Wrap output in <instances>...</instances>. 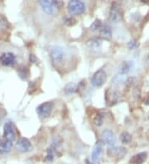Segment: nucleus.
<instances>
[{
  "mask_svg": "<svg viewBox=\"0 0 149 164\" xmlns=\"http://www.w3.org/2000/svg\"><path fill=\"white\" fill-rule=\"evenodd\" d=\"M52 2H53L54 7L58 8V9H61L63 7V4H64L63 0H52Z\"/></svg>",
  "mask_w": 149,
  "mask_h": 164,
  "instance_id": "26",
  "label": "nucleus"
},
{
  "mask_svg": "<svg viewBox=\"0 0 149 164\" xmlns=\"http://www.w3.org/2000/svg\"><path fill=\"white\" fill-rule=\"evenodd\" d=\"M128 47L129 49H134V48L137 47H138V42H137V41L135 40H132L130 41L128 44Z\"/></svg>",
  "mask_w": 149,
  "mask_h": 164,
  "instance_id": "27",
  "label": "nucleus"
},
{
  "mask_svg": "<svg viewBox=\"0 0 149 164\" xmlns=\"http://www.w3.org/2000/svg\"><path fill=\"white\" fill-rule=\"evenodd\" d=\"M99 34L100 37L104 39L109 40L112 37V31L109 25H104L101 27V28L99 29Z\"/></svg>",
  "mask_w": 149,
  "mask_h": 164,
  "instance_id": "15",
  "label": "nucleus"
},
{
  "mask_svg": "<svg viewBox=\"0 0 149 164\" xmlns=\"http://www.w3.org/2000/svg\"><path fill=\"white\" fill-rule=\"evenodd\" d=\"M101 27H102L101 21H100L99 19H96V20H95V21L90 25V29L91 31L95 32V31H98V30H99V29L101 28Z\"/></svg>",
  "mask_w": 149,
  "mask_h": 164,
  "instance_id": "22",
  "label": "nucleus"
},
{
  "mask_svg": "<svg viewBox=\"0 0 149 164\" xmlns=\"http://www.w3.org/2000/svg\"><path fill=\"white\" fill-rule=\"evenodd\" d=\"M130 70V63L128 62H123L121 66L118 68V74H121V75H127L128 72Z\"/></svg>",
  "mask_w": 149,
  "mask_h": 164,
  "instance_id": "19",
  "label": "nucleus"
},
{
  "mask_svg": "<svg viewBox=\"0 0 149 164\" xmlns=\"http://www.w3.org/2000/svg\"><path fill=\"white\" fill-rule=\"evenodd\" d=\"M18 75L22 79H26L28 76V71L27 70L26 67H22L18 69Z\"/></svg>",
  "mask_w": 149,
  "mask_h": 164,
  "instance_id": "25",
  "label": "nucleus"
},
{
  "mask_svg": "<svg viewBox=\"0 0 149 164\" xmlns=\"http://www.w3.org/2000/svg\"><path fill=\"white\" fill-rule=\"evenodd\" d=\"M142 2H144V3H147V2H149V0H140Z\"/></svg>",
  "mask_w": 149,
  "mask_h": 164,
  "instance_id": "31",
  "label": "nucleus"
},
{
  "mask_svg": "<svg viewBox=\"0 0 149 164\" xmlns=\"http://www.w3.org/2000/svg\"><path fill=\"white\" fill-rule=\"evenodd\" d=\"M53 108H54V104L52 102L42 103L37 108V113L38 115L42 117H47L51 114Z\"/></svg>",
  "mask_w": 149,
  "mask_h": 164,
  "instance_id": "9",
  "label": "nucleus"
},
{
  "mask_svg": "<svg viewBox=\"0 0 149 164\" xmlns=\"http://www.w3.org/2000/svg\"><path fill=\"white\" fill-rule=\"evenodd\" d=\"M86 45L91 51L94 52H98L101 49L102 47V41L100 38L95 37L92 39H90L86 42Z\"/></svg>",
  "mask_w": 149,
  "mask_h": 164,
  "instance_id": "12",
  "label": "nucleus"
},
{
  "mask_svg": "<svg viewBox=\"0 0 149 164\" xmlns=\"http://www.w3.org/2000/svg\"><path fill=\"white\" fill-rule=\"evenodd\" d=\"M29 61H30L32 63H37V58L36 57L35 55L31 54L30 55V57H29Z\"/></svg>",
  "mask_w": 149,
  "mask_h": 164,
  "instance_id": "29",
  "label": "nucleus"
},
{
  "mask_svg": "<svg viewBox=\"0 0 149 164\" xmlns=\"http://www.w3.org/2000/svg\"><path fill=\"white\" fill-rule=\"evenodd\" d=\"M3 137L6 140L13 142L16 139L14 125L12 122H7L3 127Z\"/></svg>",
  "mask_w": 149,
  "mask_h": 164,
  "instance_id": "5",
  "label": "nucleus"
},
{
  "mask_svg": "<svg viewBox=\"0 0 149 164\" xmlns=\"http://www.w3.org/2000/svg\"><path fill=\"white\" fill-rule=\"evenodd\" d=\"M120 140L124 144H128L132 141V135L128 132H123L120 135Z\"/></svg>",
  "mask_w": 149,
  "mask_h": 164,
  "instance_id": "21",
  "label": "nucleus"
},
{
  "mask_svg": "<svg viewBox=\"0 0 149 164\" xmlns=\"http://www.w3.org/2000/svg\"><path fill=\"white\" fill-rule=\"evenodd\" d=\"M38 2L47 14L52 15L54 13L55 7L52 2V0H38Z\"/></svg>",
  "mask_w": 149,
  "mask_h": 164,
  "instance_id": "11",
  "label": "nucleus"
},
{
  "mask_svg": "<svg viewBox=\"0 0 149 164\" xmlns=\"http://www.w3.org/2000/svg\"><path fill=\"white\" fill-rule=\"evenodd\" d=\"M67 9L71 15H80L85 11V5L81 0H70Z\"/></svg>",
  "mask_w": 149,
  "mask_h": 164,
  "instance_id": "1",
  "label": "nucleus"
},
{
  "mask_svg": "<svg viewBox=\"0 0 149 164\" xmlns=\"http://www.w3.org/2000/svg\"><path fill=\"white\" fill-rule=\"evenodd\" d=\"M79 86L75 83H68L65 86L64 89V92L66 93V95H71V94H74L78 91Z\"/></svg>",
  "mask_w": 149,
  "mask_h": 164,
  "instance_id": "17",
  "label": "nucleus"
},
{
  "mask_svg": "<svg viewBox=\"0 0 149 164\" xmlns=\"http://www.w3.org/2000/svg\"><path fill=\"white\" fill-rule=\"evenodd\" d=\"M147 157V153L146 152H140L134 155L130 159V164H142L146 161Z\"/></svg>",
  "mask_w": 149,
  "mask_h": 164,
  "instance_id": "13",
  "label": "nucleus"
},
{
  "mask_svg": "<svg viewBox=\"0 0 149 164\" xmlns=\"http://www.w3.org/2000/svg\"><path fill=\"white\" fill-rule=\"evenodd\" d=\"M107 80V74L103 69H100L93 75L91 78V84L95 87H101Z\"/></svg>",
  "mask_w": 149,
  "mask_h": 164,
  "instance_id": "2",
  "label": "nucleus"
},
{
  "mask_svg": "<svg viewBox=\"0 0 149 164\" xmlns=\"http://www.w3.org/2000/svg\"><path fill=\"white\" fill-rule=\"evenodd\" d=\"M148 61H149V56H148Z\"/></svg>",
  "mask_w": 149,
  "mask_h": 164,
  "instance_id": "32",
  "label": "nucleus"
},
{
  "mask_svg": "<svg viewBox=\"0 0 149 164\" xmlns=\"http://www.w3.org/2000/svg\"><path fill=\"white\" fill-rule=\"evenodd\" d=\"M55 153H56V148L54 145H52L49 147L47 150V156H46V161L47 162H52L54 159Z\"/></svg>",
  "mask_w": 149,
  "mask_h": 164,
  "instance_id": "18",
  "label": "nucleus"
},
{
  "mask_svg": "<svg viewBox=\"0 0 149 164\" xmlns=\"http://www.w3.org/2000/svg\"><path fill=\"white\" fill-rule=\"evenodd\" d=\"M102 142L109 147H114L116 143V137L114 132L109 129H104L101 134Z\"/></svg>",
  "mask_w": 149,
  "mask_h": 164,
  "instance_id": "6",
  "label": "nucleus"
},
{
  "mask_svg": "<svg viewBox=\"0 0 149 164\" xmlns=\"http://www.w3.org/2000/svg\"><path fill=\"white\" fill-rule=\"evenodd\" d=\"M65 23L67 24V25H69V26H71V25H73V24L76 23V19H74L72 17H66V19H65Z\"/></svg>",
  "mask_w": 149,
  "mask_h": 164,
  "instance_id": "28",
  "label": "nucleus"
},
{
  "mask_svg": "<svg viewBox=\"0 0 149 164\" xmlns=\"http://www.w3.org/2000/svg\"><path fill=\"white\" fill-rule=\"evenodd\" d=\"M12 142L7 140L0 141V153L1 154H7L9 153L10 151L12 150Z\"/></svg>",
  "mask_w": 149,
  "mask_h": 164,
  "instance_id": "14",
  "label": "nucleus"
},
{
  "mask_svg": "<svg viewBox=\"0 0 149 164\" xmlns=\"http://www.w3.org/2000/svg\"><path fill=\"white\" fill-rule=\"evenodd\" d=\"M127 76L126 75H121V74H118L117 76H115L113 79V84L114 85H121L127 82Z\"/></svg>",
  "mask_w": 149,
  "mask_h": 164,
  "instance_id": "20",
  "label": "nucleus"
},
{
  "mask_svg": "<svg viewBox=\"0 0 149 164\" xmlns=\"http://www.w3.org/2000/svg\"><path fill=\"white\" fill-rule=\"evenodd\" d=\"M144 104H145V105H149V96L147 98V99H146V100H145Z\"/></svg>",
  "mask_w": 149,
  "mask_h": 164,
  "instance_id": "30",
  "label": "nucleus"
},
{
  "mask_svg": "<svg viewBox=\"0 0 149 164\" xmlns=\"http://www.w3.org/2000/svg\"><path fill=\"white\" fill-rule=\"evenodd\" d=\"M51 59L54 64H61L65 59V52L60 47H55L51 51Z\"/></svg>",
  "mask_w": 149,
  "mask_h": 164,
  "instance_id": "4",
  "label": "nucleus"
},
{
  "mask_svg": "<svg viewBox=\"0 0 149 164\" xmlns=\"http://www.w3.org/2000/svg\"><path fill=\"white\" fill-rule=\"evenodd\" d=\"M103 147L104 143L102 141H99L96 143L94 148H93L92 153H91V160L92 164H100V160L103 153Z\"/></svg>",
  "mask_w": 149,
  "mask_h": 164,
  "instance_id": "3",
  "label": "nucleus"
},
{
  "mask_svg": "<svg viewBox=\"0 0 149 164\" xmlns=\"http://www.w3.org/2000/svg\"><path fill=\"white\" fill-rule=\"evenodd\" d=\"M17 62V58L13 53L6 52L1 55L0 63L4 67H13Z\"/></svg>",
  "mask_w": 149,
  "mask_h": 164,
  "instance_id": "8",
  "label": "nucleus"
},
{
  "mask_svg": "<svg viewBox=\"0 0 149 164\" xmlns=\"http://www.w3.org/2000/svg\"><path fill=\"white\" fill-rule=\"evenodd\" d=\"M122 19V14H121L120 9L118 8V6L113 5L109 12V20L114 22V23H118Z\"/></svg>",
  "mask_w": 149,
  "mask_h": 164,
  "instance_id": "10",
  "label": "nucleus"
},
{
  "mask_svg": "<svg viewBox=\"0 0 149 164\" xmlns=\"http://www.w3.org/2000/svg\"><path fill=\"white\" fill-rule=\"evenodd\" d=\"M109 151H111V155H115L116 157H118V158H121V157H124L126 153H127V150L124 147H111L109 148Z\"/></svg>",
  "mask_w": 149,
  "mask_h": 164,
  "instance_id": "16",
  "label": "nucleus"
},
{
  "mask_svg": "<svg viewBox=\"0 0 149 164\" xmlns=\"http://www.w3.org/2000/svg\"><path fill=\"white\" fill-rule=\"evenodd\" d=\"M17 150H18L21 152H30L32 149V145L31 142L26 138H18L15 144Z\"/></svg>",
  "mask_w": 149,
  "mask_h": 164,
  "instance_id": "7",
  "label": "nucleus"
},
{
  "mask_svg": "<svg viewBox=\"0 0 149 164\" xmlns=\"http://www.w3.org/2000/svg\"><path fill=\"white\" fill-rule=\"evenodd\" d=\"M103 121H104V117L102 114H96V116L94 119V124L96 126H101L103 124Z\"/></svg>",
  "mask_w": 149,
  "mask_h": 164,
  "instance_id": "24",
  "label": "nucleus"
},
{
  "mask_svg": "<svg viewBox=\"0 0 149 164\" xmlns=\"http://www.w3.org/2000/svg\"><path fill=\"white\" fill-rule=\"evenodd\" d=\"M0 27L4 29H7L10 27L9 22H7L6 17H3L2 15H0Z\"/></svg>",
  "mask_w": 149,
  "mask_h": 164,
  "instance_id": "23",
  "label": "nucleus"
}]
</instances>
